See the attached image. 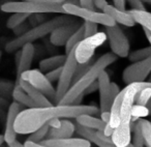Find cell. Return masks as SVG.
I'll return each instance as SVG.
<instances>
[{
	"mask_svg": "<svg viewBox=\"0 0 151 147\" xmlns=\"http://www.w3.org/2000/svg\"><path fill=\"white\" fill-rule=\"evenodd\" d=\"M28 27H29V26H28L27 24L23 23V24H21L20 26H18V27H16L13 31H14V33H15V35L17 36V37H20V36H22L23 34H25L26 32L30 29V28L28 29Z\"/></svg>",
	"mask_w": 151,
	"mask_h": 147,
	"instance_id": "37",
	"label": "cell"
},
{
	"mask_svg": "<svg viewBox=\"0 0 151 147\" xmlns=\"http://www.w3.org/2000/svg\"><path fill=\"white\" fill-rule=\"evenodd\" d=\"M12 97H13L14 102L20 104L21 106H25V107H27V109L37 108L35 105V103L30 99L29 95L23 90V88H22L18 83H16V86H15V88H14Z\"/></svg>",
	"mask_w": 151,
	"mask_h": 147,
	"instance_id": "23",
	"label": "cell"
},
{
	"mask_svg": "<svg viewBox=\"0 0 151 147\" xmlns=\"http://www.w3.org/2000/svg\"><path fill=\"white\" fill-rule=\"evenodd\" d=\"M49 130H50V126H49L48 124H46V125L42 126V128H40L38 130H36L35 132H33L32 134H30V136L28 137V139L26 141L36 143V144H40L42 141L47 139Z\"/></svg>",
	"mask_w": 151,
	"mask_h": 147,
	"instance_id": "29",
	"label": "cell"
},
{
	"mask_svg": "<svg viewBox=\"0 0 151 147\" xmlns=\"http://www.w3.org/2000/svg\"><path fill=\"white\" fill-rule=\"evenodd\" d=\"M21 105L16 102L9 105V110H7L6 114V119H5V128H4V134H3V138H4V142L7 145H11L17 140V133L15 130V122L17 119L18 115L21 112Z\"/></svg>",
	"mask_w": 151,
	"mask_h": 147,
	"instance_id": "12",
	"label": "cell"
},
{
	"mask_svg": "<svg viewBox=\"0 0 151 147\" xmlns=\"http://www.w3.org/2000/svg\"><path fill=\"white\" fill-rule=\"evenodd\" d=\"M103 13H105L106 15L111 17L117 25L120 24V25L126 26V27H134L137 24L134 19L132 18V16L130 15L128 12L119 11V9H117L112 4H108L107 6L105 7Z\"/></svg>",
	"mask_w": 151,
	"mask_h": 147,
	"instance_id": "18",
	"label": "cell"
},
{
	"mask_svg": "<svg viewBox=\"0 0 151 147\" xmlns=\"http://www.w3.org/2000/svg\"><path fill=\"white\" fill-rule=\"evenodd\" d=\"M144 3H148V4H151V0H142Z\"/></svg>",
	"mask_w": 151,
	"mask_h": 147,
	"instance_id": "51",
	"label": "cell"
},
{
	"mask_svg": "<svg viewBox=\"0 0 151 147\" xmlns=\"http://www.w3.org/2000/svg\"><path fill=\"white\" fill-rule=\"evenodd\" d=\"M97 85H99V111L107 112L111 110L112 107V99L111 93H110V86H111V81H110L109 74L106 71L99 75L97 79Z\"/></svg>",
	"mask_w": 151,
	"mask_h": 147,
	"instance_id": "14",
	"label": "cell"
},
{
	"mask_svg": "<svg viewBox=\"0 0 151 147\" xmlns=\"http://www.w3.org/2000/svg\"><path fill=\"white\" fill-rule=\"evenodd\" d=\"M77 124L89 130H96V132H104L107 126V123L103 121L101 118H97L92 115H81L76 118Z\"/></svg>",
	"mask_w": 151,
	"mask_h": 147,
	"instance_id": "22",
	"label": "cell"
},
{
	"mask_svg": "<svg viewBox=\"0 0 151 147\" xmlns=\"http://www.w3.org/2000/svg\"><path fill=\"white\" fill-rule=\"evenodd\" d=\"M118 57L116 55H114L112 52L106 53V54L101 55L94 63L90 66V68L87 71V73L81 79H79L77 82H75L70 86V88L68 89V91L66 92V94L62 97L58 105H70L73 104V102L80 95H82L84 93V91L90 86L91 84H93L94 82H96L99 79V75L107 68L108 66H110L111 64H113Z\"/></svg>",
	"mask_w": 151,
	"mask_h": 147,
	"instance_id": "3",
	"label": "cell"
},
{
	"mask_svg": "<svg viewBox=\"0 0 151 147\" xmlns=\"http://www.w3.org/2000/svg\"><path fill=\"white\" fill-rule=\"evenodd\" d=\"M20 79L29 83L31 86L36 88L38 91H40L51 103L55 104V102H56V88L47 79L46 75L42 71L36 68L29 69V71L22 74Z\"/></svg>",
	"mask_w": 151,
	"mask_h": 147,
	"instance_id": "6",
	"label": "cell"
},
{
	"mask_svg": "<svg viewBox=\"0 0 151 147\" xmlns=\"http://www.w3.org/2000/svg\"><path fill=\"white\" fill-rule=\"evenodd\" d=\"M9 147H25L24 146V144H22L21 142H19V141H17L16 140L14 143H12L11 145H7Z\"/></svg>",
	"mask_w": 151,
	"mask_h": 147,
	"instance_id": "48",
	"label": "cell"
},
{
	"mask_svg": "<svg viewBox=\"0 0 151 147\" xmlns=\"http://www.w3.org/2000/svg\"><path fill=\"white\" fill-rule=\"evenodd\" d=\"M149 82L151 83V74H150V79H149Z\"/></svg>",
	"mask_w": 151,
	"mask_h": 147,
	"instance_id": "53",
	"label": "cell"
},
{
	"mask_svg": "<svg viewBox=\"0 0 151 147\" xmlns=\"http://www.w3.org/2000/svg\"><path fill=\"white\" fill-rule=\"evenodd\" d=\"M1 54H2V53H1V51H0V59H1Z\"/></svg>",
	"mask_w": 151,
	"mask_h": 147,
	"instance_id": "54",
	"label": "cell"
},
{
	"mask_svg": "<svg viewBox=\"0 0 151 147\" xmlns=\"http://www.w3.org/2000/svg\"><path fill=\"white\" fill-rule=\"evenodd\" d=\"M105 33L107 40H109L112 53L120 58L128 57L130 50L129 40L120 26L116 24L112 27H105Z\"/></svg>",
	"mask_w": 151,
	"mask_h": 147,
	"instance_id": "10",
	"label": "cell"
},
{
	"mask_svg": "<svg viewBox=\"0 0 151 147\" xmlns=\"http://www.w3.org/2000/svg\"><path fill=\"white\" fill-rule=\"evenodd\" d=\"M149 57H151V46L134 50L132 52H129V55H128V59L132 63L145 60V59L149 58Z\"/></svg>",
	"mask_w": 151,
	"mask_h": 147,
	"instance_id": "27",
	"label": "cell"
},
{
	"mask_svg": "<svg viewBox=\"0 0 151 147\" xmlns=\"http://www.w3.org/2000/svg\"><path fill=\"white\" fill-rule=\"evenodd\" d=\"M114 6L117 9L125 12V0H113Z\"/></svg>",
	"mask_w": 151,
	"mask_h": 147,
	"instance_id": "41",
	"label": "cell"
},
{
	"mask_svg": "<svg viewBox=\"0 0 151 147\" xmlns=\"http://www.w3.org/2000/svg\"><path fill=\"white\" fill-rule=\"evenodd\" d=\"M61 71H62V67H59V68H56V69H54V71L46 73L45 75H46L47 79H48L51 83L56 82V81L58 82L59 78H60V75H61Z\"/></svg>",
	"mask_w": 151,
	"mask_h": 147,
	"instance_id": "35",
	"label": "cell"
},
{
	"mask_svg": "<svg viewBox=\"0 0 151 147\" xmlns=\"http://www.w3.org/2000/svg\"><path fill=\"white\" fill-rule=\"evenodd\" d=\"M16 84L12 81L0 79V99H9L13 95V91Z\"/></svg>",
	"mask_w": 151,
	"mask_h": 147,
	"instance_id": "30",
	"label": "cell"
},
{
	"mask_svg": "<svg viewBox=\"0 0 151 147\" xmlns=\"http://www.w3.org/2000/svg\"><path fill=\"white\" fill-rule=\"evenodd\" d=\"M120 88L118 86V84L114 82H111V86H110V93H111V99H112V103L114 102V99L117 97V95L120 93Z\"/></svg>",
	"mask_w": 151,
	"mask_h": 147,
	"instance_id": "38",
	"label": "cell"
},
{
	"mask_svg": "<svg viewBox=\"0 0 151 147\" xmlns=\"http://www.w3.org/2000/svg\"><path fill=\"white\" fill-rule=\"evenodd\" d=\"M40 144L47 147H91V143L84 138L46 139Z\"/></svg>",
	"mask_w": 151,
	"mask_h": 147,
	"instance_id": "17",
	"label": "cell"
},
{
	"mask_svg": "<svg viewBox=\"0 0 151 147\" xmlns=\"http://www.w3.org/2000/svg\"><path fill=\"white\" fill-rule=\"evenodd\" d=\"M108 4H109V3L107 2V0H93V6L96 7L97 9H99V11H101V12H104L105 7L107 6Z\"/></svg>",
	"mask_w": 151,
	"mask_h": 147,
	"instance_id": "40",
	"label": "cell"
},
{
	"mask_svg": "<svg viewBox=\"0 0 151 147\" xmlns=\"http://www.w3.org/2000/svg\"><path fill=\"white\" fill-rule=\"evenodd\" d=\"M63 4H71V5H77V6H81L80 0H65V2Z\"/></svg>",
	"mask_w": 151,
	"mask_h": 147,
	"instance_id": "47",
	"label": "cell"
},
{
	"mask_svg": "<svg viewBox=\"0 0 151 147\" xmlns=\"http://www.w3.org/2000/svg\"><path fill=\"white\" fill-rule=\"evenodd\" d=\"M76 133L79 135L82 138L88 140L90 143L95 144L97 147H117L113 143L112 139L110 140H103L96 135V130H89V128H83V126L79 125V124H76ZM127 147H134L132 144H129Z\"/></svg>",
	"mask_w": 151,
	"mask_h": 147,
	"instance_id": "16",
	"label": "cell"
},
{
	"mask_svg": "<svg viewBox=\"0 0 151 147\" xmlns=\"http://www.w3.org/2000/svg\"><path fill=\"white\" fill-rule=\"evenodd\" d=\"M128 13L132 16L137 24H140L143 28H146L151 31V13L147 11H134V9H130Z\"/></svg>",
	"mask_w": 151,
	"mask_h": 147,
	"instance_id": "25",
	"label": "cell"
},
{
	"mask_svg": "<svg viewBox=\"0 0 151 147\" xmlns=\"http://www.w3.org/2000/svg\"><path fill=\"white\" fill-rule=\"evenodd\" d=\"M149 116V111L146 106H141L134 104L132 109V121H138L139 119H142Z\"/></svg>",
	"mask_w": 151,
	"mask_h": 147,
	"instance_id": "32",
	"label": "cell"
},
{
	"mask_svg": "<svg viewBox=\"0 0 151 147\" xmlns=\"http://www.w3.org/2000/svg\"><path fill=\"white\" fill-rule=\"evenodd\" d=\"M63 11L65 15L73 16V17H79L85 21H90L97 25H104L105 27H112L116 25L114 20L105 13H99L94 9H84L82 6H77V5L71 4H62Z\"/></svg>",
	"mask_w": 151,
	"mask_h": 147,
	"instance_id": "9",
	"label": "cell"
},
{
	"mask_svg": "<svg viewBox=\"0 0 151 147\" xmlns=\"http://www.w3.org/2000/svg\"><path fill=\"white\" fill-rule=\"evenodd\" d=\"M83 25H84V30H85V38L93 36L94 34H96L99 32V30H97L99 29V25L93 23V22L84 21Z\"/></svg>",
	"mask_w": 151,
	"mask_h": 147,
	"instance_id": "34",
	"label": "cell"
},
{
	"mask_svg": "<svg viewBox=\"0 0 151 147\" xmlns=\"http://www.w3.org/2000/svg\"><path fill=\"white\" fill-rule=\"evenodd\" d=\"M147 40H148V42L150 43V45H151V35H149L148 37H147Z\"/></svg>",
	"mask_w": 151,
	"mask_h": 147,
	"instance_id": "52",
	"label": "cell"
},
{
	"mask_svg": "<svg viewBox=\"0 0 151 147\" xmlns=\"http://www.w3.org/2000/svg\"><path fill=\"white\" fill-rule=\"evenodd\" d=\"M76 133V124L70 120H61V125L58 128H50L47 139H66L71 138Z\"/></svg>",
	"mask_w": 151,
	"mask_h": 147,
	"instance_id": "20",
	"label": "cell"
},
{
	"mask_svg": "<svg viewBox=\"0 0 151 147\" xmlns=\"http://www.w3.org/2000/svg\"><path fill=\"white\" fill-rule=\"evenodd\" d=\"M4 143V138H3V135H0V146Z\"/></svg>",
	"mask_w": 151,
	"mask_h": 147,
	"instance_id": "50",
	"label": "cell"
},
{
	"mask_svg": "<svg viewBox=\"0 0 151 147\" xmlns=\"http://www.w3.org/2000/svg\"><path fill=\"white\" fill-rule=\"evenodd\" d=\"M150 99H151V83L149 82L148 86L145 87V88H143L142 90L138 93L134 104H137V105H141V106H146Z\"/></svg>",
	"mask_w": 151,
	"mask_h": 147,
	"instance_id": "31",
	"label": "cell"
},
{
	"mask_svg": "<svg viewBox=\"0 0 151 147\" xmlns=\"http://www.w3.org/2000/svg\"><path fill=\"white\" fill-rule=\"evenodd\" d=\"M30 17V15L28 14H23V13H15L7 19L6 21V27L9 29L14 30L16 27L20 26L21 24L25 23L26 20Z\"/></svg>",
	"mask_w": 151,
	"mask_h": 147,
	"instance_id": "28",
	"label": "cell"
},
{
	"mask_svg": "<svg viewBox=\"0 0 151 147\" xmlns=\"http://www.w3.org/2000/svg\"><path fill=\"white\" fill-rule=\"evenodd\" d=\"M67 55L65 54H59V55H53L48 58H45L40 61L38 67L40 71L42 73H49L51 71H54L59 67H62L66 61Z\"/></svg>",
	"mask_w": 151,
	"mask_h": 147,
	"instance_id": "21",
	"label": "cell"
},
{
	"mask_svg": "<svg viewBox=\"0 0 151 147\" xmlns=\"http://www.w3.org/2000/svg\"><path fill=\"white\" fill-rule=\"evenodd\" d=\"M24 146L25 147H47V146H44V145H42V144H36V143L29 142V141H25Z\"/></svg>",
	"mask_w": 151,
	"mask_h": 147,
	"instance_id": "46",
	"label": "cell"
},
{
	"mask_svg": "<svg viewBox=\"0 0 151 147\" xmlns=\"http://www.w3.org/2000/svg\"><path fill=\"white\" fill-rule=\"evenodd\" d=\"M0 9L4 13H23L30 16L49 13H58L65 15L61 4H45L32 1H9L3 3Z\"/></svg>",
	"mask_w": 151,
	"mask_h": 147,
	"instance_id": "5",
	"label": "cell"
},
{
	"mask_svg": "<svg viewBox=\"0 0 151 147\" xmlns=\"http://www.w3.org/2000/svg\"><path fill=\"white\" fill-rule=\"evenodd\" d=\"M25 1H32V2L45 3V4H61L65 2V0H25Z\"/></svg>",
	"mask_w": 151,
	"mask_h": 147,
	"instance_id": "39",
	"label": "cell"
},
{
	"mask_svg": "<svg viewBox=\"0 0 151 147\" xmlns=\"http://www.w3.org/2000/svg\"><path fill=\"white\" fill-rule=\"evenodd\" d=\"M22 1H25V0H22Z\"/></svg>",
	"mask_w": 151,
	"mask_h": 147,
	"instance_id": "55",
	"label": "cell"
},
{
	"mask_svg": "<svg viewBox=\"0 0 151 147\" xmlns=\"http://www.w3.org/2000/svg\"><path fill=\"white\" fill-rule=\"evenodd\" d=\"M110 117H111V113L110 111H107V112H101V119L103 120L105 123H109L110 121Z\"/></svg>",
	"mask_w": 151,
	"mask_h": 147,
	"instance_id": "45",
	"label": "cell"
},
{
	"mask_svg": "<svg viewBox=\"0 0 151 147\" xmlns=\"http://www.w3.org/2000/svg\"><path fill=\"white\" fill-rule=\"evenodd\" d=\"M0 101H1V99H0Z\"/></svg>",
	"mask_w": 151,
	"mask_h": 147,
	"instance_id": "56",
	"label": "cell"
},
{
	"mask_svg": "<svg viewBox=\"0 0 151 147\" xmlns=\"http://www.w3.org/2000/svg\"><path fill=\"white\" fill-rule=\"evenodd\" d=\"M101 113L94 105H57L46 108L22 110L15 122V130L19 135H30L55 118H77L81 115Z\"/></svg>",
	"mask_w": 151,
	"mask_h": 147,
	"instance_id": "1",
	"label": "cell"
},
{
	"mask_svg": "<svg viewBox=\"0 0 151 147\" xmlns=\"http://www.w3.org/2000/svg\"><path fill=\"white\" fill-rule=\"evenodd\" d=\"M141 126H142L144 144L146 147H151V121L147 119H140Z\"/></svg>",
	"mask_w": 151,
	"mask_h": 147,
	"instance_id": "33",
	"label": "cell"
},
{
	"mask_svg": "<svg viewBox=\"0 0 151 147\" xmlns=\"http://www.w3.org/2000/svg\"><path fill=\"white\" fill-rule=\"evenodd\" d=\"M48 125L50 126V128H58L61 125V120L59 118H55V119H52L49 122Z\"/></svg>",
	"mask_w": 151,
	"mask_h": 147,
	"instance_id": "44",
	"label": "cell"
},
{
	"mask_svg": "<svg viewBox=\"0 0 151 147\" xmlns=\"http://www.w3.org/2000/svg\"><path fill=\"white\" fill-rule=\"evenodd\" d=\"M80 4L84 9H93V0H80Z\"/></svg>",
	"mask_w": 151,
	"mask_h": 147,
	"instance_id": "43",
	"label": "cell"
},
{
	"mask_svg": "<svg viewBox=\"0 0 151 147\" xmlns=\"http://www.w3.org/2000/svg\"><path fill=\"white\" fill-rule=\"evenodd\" d=\"M81 26V24L79 22H76L75 20L69 23L62 25L60 27H58L57 29H55L52 33L50 34L49 40L50 43L55 47H62L65 46V44L67 43V40H69L71 35L75 33L78 28Z\"/></svg>",
	"mask_w": 151,
	"mask_h": 147,
	"instance_id": "13",
	"label": "cell"
},
{
	"mask_svg": "<svg viewBox=\"0 0 151 147\" xmlns=\"http://www.w3.org/2000/svg\"><path fill=\"white\" fill-rule=\"evenodd\" d=\"M151 74V57L142 61L134 62L125 67L122 73V80L126 85L145 82Z\"/></svg>",
	"mask_w": 151,
	"mask_h": 147,
	"instance_id": "11",
	"label": "cell"
},
{
	"mask_svg": "<svg viewBox=\"0 0 151 147\" xmlns=\"http://www.w3.org/2000/svg\"><path fill=\"white\" fill-rule=\"evenodd\" d=\"M17 83L23 88V90L29 95L30 99L35 103V105L37 108H46V107L54 106L42 92H40V91H38L36 88H34L33 86H31V85H30L29 83L26 82V81L20 79L19 81H17Z\"/></svg>",
	"mask_w": 151,
	"mask_h": 147,
	"instance_id": "19",
	"label": "cell"
},
{
	"mask_svg": "<svg viewBox=\"0 0 151 147\" xmlns=\"http://www.w3.org/2000/svg\"><path fill=\"white\" fill-rule=\"evenodd\" d=\"M107 40L105 32H97L93 36L86 37L75 48V58L78 64H85L90 62L99 47H101Z\"/></svg>",
	"mask_w": 151,
	"mask_h": 147,
	"instance_id": "8",
	"label": "cell"
},
{
	"mask_svg": "<svg viewBox=\"0 0 151 147\" xmlns=\"http://www.w3.org/2000/svg\"><path fill=\"white\" fill-rule=\"evenodd\" d=\"M78 62L75 58V49L69 54H67L66 61L62 66L60 78L57 82L56 87V102L55 104H59L62 97L66 94L68 89L73 85V78H75L76 69H77Z\"/></svg>",
	"mask_w": 151,
	"mask_h": 147,
	"instance_id": "7",
	"label": "cell"
},
{
	"mask_svg": "<svg viewBox=\"0 0 151 147\" xmlns=\"http://www.w3.org/2000/svg\"><path fill=\"white\" fill-rule=\"evenodd\" d=\"M125 1H127L128 4L132 6V9H134V11H146L144 2L142 0H125Z\"/></svg>",
	"mask_w": 151,
	"mask_h": 147,
	"instance_id": "36",
	"label": "cell"
},
{
	"mask_svg": "<svg viewBox=\"0 0 151 147\" xmlns=\"http://www.w3.org/2000/svg\"><path fill=\"white\" fill-rule=\"evenodd\" d=\"M73 21V18L68 17V16H58L56 18L49 20V21L42 22V24L35 26V27H31L25 34H23L20 37H16L14 40H9L6 43L4 46V49L7 53H15L21 50L26 44H32L33 42L37 40L38 38L45 37V36L51 34L55 29L65 24L69 23V22Z\"/></svg>",
	"mask_w": 151,
	"mask_h": 147,
	"instance_id": "4",
	"label": "cell"
},
{
	"mask_svg": "<svg viewBox=\"0 0 151 147\" xmlns=\"http://www.w3.org/2000/svg\"><path fill=\"white\" fill-rule=\"evenodd\" d=\"M149 82L128 84L120 91L112 104L109 124L114 128L112 141L117 147H127L132 141V109L138 93L147 87Z\"/></svg>",
	"mask_w": 151,
	"mask_h": 147,
	"instance_id": "2",
	"label": "cell"
},
{
	"mask_svg": "<svg viewBox=\"0 0 151 147\" xmlns=\"http://www.w3.org/2000/svg\"><path fill=\"white\" fill-rule=\"evenodd\" d=\"M146 107H147V109H148V111H149V115H151V99H149V102L147 103Z\"/></svg>",
	"mask_w": 151,
	"mask_h": 147,
	"instance_id": "49",
	"label": "cell"
},
{
	"mask_svg": "<svg viewBox=\"0 0 151 147\" xmlns=\"http://www.w3.org/2000/svg\"><path fill=\"white\" fill-rule=\"evenodd\" d=\"M20 60L17 65V81L20 79L21 75L25 71L31 69L32 61L35 54V49L32 44H26L20 50Z\"/></svg>",
	"mask_w": 151,
	"mask_h": 147,
	"instance_id": "15",
	"label": "cell"
},
{
	"mask_svg": "<svg viewBox=\"0 0 151 147\" xmlns=\"http://www.w3.org/2000/svg\"><path fill=\"white\" fill-rule=\"evenodd\" d=\"M130 130L132 133V146L134 147H144V138H143L142 133V126H141L140 119L138 121L134 122L132 121L130 123Z\"/></svg>",
	"mask_w": 151,
	"mask_h": 147,
	"instance_id": "26",
	"label": "cell"
},
{
	"mask_svg": "<svg viewBox=\"0 0 151 147\" xmlns=\"http://www.w3.org/2000/svg\"><path fill=\"white\" fill-rule=\"evenodd\" d=\"M96 90H99V85H97V81H96V82L93 83V84H91L90 86H89L88 88H87L86 90L84 91V93H83V94H84V95L90 94V93L95 92Z\"/></svg>",
	"mask_w": 151,
	"mask_h": 147,
	"instance_id": "42",
	"label": "cell"
},
{
	"mask_svg": "<svg viewBox=\"0 0 151 147\" xmlns=\"http://www.w3.org/2000/svg\"><path fill=\"white\" fill-rule=\"evenodd\" d=\"M84 38H85V30H84V25H83V23H82L80 27L78 28V30L69 37V40H67V43L65 44V46H64L65 55L69 54Z\"/></svg>",
	"mask_w": 151,
	"mask_h": 147,
	"instance_id": "24",
	"label": "cell"
}]
</instances>
